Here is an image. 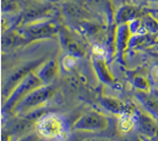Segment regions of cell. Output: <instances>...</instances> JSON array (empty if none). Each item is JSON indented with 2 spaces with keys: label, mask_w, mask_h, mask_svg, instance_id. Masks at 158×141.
<instances>
[{
  "label": "cell",
  "mask_w": 158,
  "mask_h": 141,
  "mask_svg": "<svg viewBox=\"0 0 158 141\" xmlns=\"http://www.w3.org/2000/svg\"><path fill=\"white\" fill-rule=\"evenodd\" d=\"M153 93H154V95L158 98V90H154V91H153Z\"/></svg>",
  "instance_id": "18"
},
{
  "label": "cell",
  "mask_w": 158,
  "mask_h": 141,
  "mask_svg": "<svg viewBox=\"0 0 158 141\" xmlns=\"http://www.w3.org/2000/svg\"><path fill=\"white\" fill-rule=\"evenodd\" d=\"M64 12L72 19H75L77 22H82L83 18H85V16L88 15V12L85 10H83L82 8H80L77 4L74 3H66L63 6Z\"/></svg>",
  "instance_id": "15"
},
{
  "label": "cell",
  "mask_w": 158,
  "mask_h": 141,
  "mask_svg": "<svg viewBox=\"0 0 158 141\" xmlns=\"http://www.w3.org/2000/svg\"><path fill=\"white\" fill-rule=\"evenodd\" d=\"M135 97L142 106L143 110L155 120L158 119V98L151 92L136 91Z\"/></svg>",
  "instance_id": "10"
},
{
  "label": "cell",
  "mask_w": 158,
  "mask_h": 141,
  "mask_svg": "<svg viewBox=\"0 0 158 141\" xmlns=\"http://www.w3.org/2000/svg\"><path fill=\"white\" fill-rule=\"evenodd\" d=\"M36 75L43 85H50L59 73L58 63L55 59L47 60L36 70Z\"/></svg>",
  "instance_id": "13"
},
{
  "label": "cell",
  "mask_w": 158,
  "mask_h": 141,
  "mask_svg": "<svg viewBox=\"0 0 158 141\" xmlns=\"http://www.w3.org/2000/svg\"><path fill=\"white\" fill-rule=\"evenodd\" d=\"M59 38L61 41V44L63 46V48L66 50V52L69 54V56L75 58H82L85 56V49H83L82 45L74 38L71 34V32L69 30H66L63 27H60L59 29Z\"/></svg>",
  "instance_id": "9"
},
{
  "label": "cell",
  "mask_w": 158,
  "mask_h": 141,
  "mask_svg": "<svg viewBox=\"0 0 158 141\" xmlns=\"http://www.w3.org/2000/svg\"><path fill=\"white\" fill-rule=\"evenodd\" d=\"M43 64V59H39L36 61H32V62H28L27 64L19 66L17 70H15L9 76L8 80H6V85L3 88V94L4 95H8L11 94V92L13 91V89L16 87L20 81H22L24 78H26L30 73L34 72L35 70H38L40 66Z\"/></svg>",
  "instance_id": "6"
},
{
  "label": "cell",
  "mask_w": 158,
  "mask_h": 141,
  "mask_svg": "<svg viewBox=\"0 0 158 141\" xmlns=\"http://www.w3.org/2000/svg\"><path fill=\"white\" fill-rule=\"evenodd\" d=\"M132 85L137 89V91H144V92H151V85L148 82V78L144 76L137 75L131 79Z\"/></svg>",
  "instance_id": "16"
},
{
  "label": "cell",
  "mask_w": 158,
  "mask_h": 141,
  "mask_svg": "<svg viewBox=\"0 0 158 141\" xmlns=\"http://www.w3.org/2000/svg\"><path fill=\"white\" fill-rule=\"evenodd\" d=\"M99 104L101 106L106 109L107 111L111 112L112 114L117 115H123L125 113H131L134 112V108H131V106L124 104L122 101L117 99L114 97H108V96H103L99 98Z\"/></svg>",
  "instance_id": "12"
},
{
  "label": "cell",
  "mask_w": 158,
  "mask_h": 141,
  "mask_svg": "<svg viewBox=\"0 0 158 141\" xmlns=\"http://www.w3.org/2000/svg\"><path fill=\"white\" fill-rule=\"evenodd\" d=\"M108 125V119L105 115L97 111H90L79 118L74 124V128L83 131H101L107 129Z\"/></svg>",
  "instance_id": "5"
},
{
  "label": "cell",
  "mask_w": 158,
  "mask_h": 141,
  "mask_svg": "<svg viewBox=\"0 0 158 141\" xmlns=\"http://www.w3.org/2000/svg\"><path fill=\"white\" fill-rule=\"evenodd\" d=\"M139 16V10L135 6H121L120 9L117 11L114 16V23L117 25H123V24H129L132 20L137 19V17Z\"/></svg>",
  "instance_id": "14"
},
{
  "label": "cell",
  "mask_w": 158,
  "mask_h": 141,
  "mask_svg": "<svg viewBox=\"0 0 158 141\" xmlns=\"http://www.w3.org/2000/svg\"><path fill=\"white\" fill-rule=\"evenodd\" d=\"M53 93H55V89L50 85H41L25 96L16 105L14 111L20 114H27V113L34 111L42 105H44L46 102L49 101L52 97Z\"/></svg>",
  "instance_id": "2"
},
{
  "label": "cell",
  "mask_w": 158,
  "mask_h": 141,
  "mask_svg": "<svg viewBox=\"0 0 158 141\" xmlns=\"http://www.w3.org/2000/svg\"><path fill=\"white\" fill-rule=\"evenodd\" d=\"M122 141H143L142 137H138V136H131V137H127Z\"/></svg>",
  "instance_id": "17"
},
{
  "label": "cell",
  "mask_w": 158,
  "mask_h": 141,
  "mask_svg": "<svg viewBox=\"0 0 158 141\" xmlns=\"http://www.w3.org/2000/svg\"><path fill=\"white\" fill-rule=\"evenodd\" d=\"M92 65L95 73H96L97 78H98L102 84L107 85H111L114 84V76L109 70L108 64H107L106 60L103 57H93Z\"/></svg>",
  "instance_id": "11"
},
{
  "label": "cell",
  "mask_w": 158,
  "mask_h": 141,
  "mask_svg": "<svg viewBox=\"0 0 158 141\" xmlns=\"http://www.w3.org/2000/svg\"><path fill=\"white\" fill-rule=\"evenodd\" d=\"M135 125L142 137L154 139L158 136V123L148 113L135 110Z\"/></svg>",
  "instance_id": "7"
},
{
  "label": "cell",
  "mask_w": 158,
  "mask_h": 141,
  "mask_svg": "<svg viewBox=\"0 0 158 141\" xmlns=\"http://www.w3.org/2000/svg\"><path fill=\"white\" fill-rule=\"evenodd\" d=\"M43 85L41 82V80L39 79L36 73L32 72L26 78L22 80L15 88L13 89V91L11 92L10 96L6 99V102L3 105V111L4 112H10L14 110V108L16 107L18 103L22 101L26 95L30 93L31 91H33L34 89Z\"/></svg>",
  "instance_id": "3"
},
{
  "label": "cell",
  "mask_w": 158,
  "mask_h": 141,
  "mask_svg": "<svg viewBox=\"0 0 158 141\" xmlns=\"http://www.w3.org/2000/svg\"><path fill=\"white\" fill-rule=\"evenodd\" d=\"M131 34V30L128 24L118 25L114 39V54L117 55L118 61L123 62L124 60L125 52L129 48Z\"/></svg>",
  "instance_id": "8"
},
{
  "label": "cell",
  "mask_w": 158,
  "mask_h": 141,
  "mask_svg": "<svg viewBox=\"0 0 158 141\" xmlns=\"http://www.w3.org/2000/svg\"><path fill=\"white\" fill-rule=\"evenodd\" d=\"M60 27L52 20H38L30 24L22 25L17 34L22 41L31 42L40 39H46L59 33Z\"/></svg>",
  "instance_id": "1"
},
{
  "label": "cell",
  "mask_w": 158,
  "mask_h": 141,
  "mask_svg": "<svg viewBox=\"0 0 158 141\" xmlns=\"http://www.w3.org/2000/svg\"><path fill=\"white\" fill-rule=\"evenodd\" d=\"M36 131L42 137L46 139H60L64 133L63 122L57 114H44L36 123Z\"/></svg>",
  "instance_id": "4"
}]
</instances>
